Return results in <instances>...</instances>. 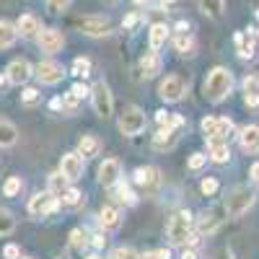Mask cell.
Returning a JSON list of instances; mask_svg holds the SVG:
<instances>
[{
  "label": "cell",
  "instance_id": "d590c367",
  "mask_svg": "<svg viewBox=\"0 0 259 259\" xmlns=\"http://www.w3.org/2000/svg\"><path fill=\"white\" fill-rule=\"evenodd\" d=\"M89 233H85L83 228H73L70 231V246L73 249H83V246H89Z\"/></svg>",
  "mask_w": 259,
  "mask_h": 259
},
{
  "label": "cell",
  "instance_id": "30bf717a",
  "mask_svg": "<svg viewBox=\"0 0 259 259\" xmlns=\"http://www.w3.org/2000/svg\"><path fill=\"white\" fill-rule=\"evenodd\" d=\"M184 94H187V83H184L182 75H166V78L161 80V85H158V96H161L166 104L182 101Z\"/></svg>",
  "mask_w": 259,
  "mask_h": 259
},
{
  "label": "cell",
  "instance_id": "94428289",
  "mask_svg": "<svg viewBox=\"0 0 259 259\" xmlns=\"http://www.w3.org/2000/svg\"><path fill=\"white\" fill-rule=\"evenodd\" d=\"M3 80H6V78H3V75H0V83H3Z\"/></svg>",
  "mask_w": 259,
  "mask_h": 259
},
{
  "label": "cell",
  "instance_id": "c3c4849f",
  "mask_svg": "<svg viewBox=\"0 0 259 259\" xmlns=\"http://www.w3.org/2000/svg\"><path fill=\"white\" fill-rule=\"evenodd\" d=\"M187 124V119L182 117V114H171V119H168V127H174V130H182Z\"/></svg>",
  "mask_w": 259,
  "mask_h": 259
},
{
  "label": "cell",
  "instance_id": "e7e4bbea",
  "mask_svg": "<svg viewBox=\"0 0 259 259\" xmlns=\"http://www.w3.org/2000/svg\"><path fill=\"white\" fill-rule=\"evenodd\" d=\"M57 259H65V256H57Z\"/></svg>",
  "mask_w": 259,
  "mask_h": 259
},
{
  "label": "cell",
  "instance_id": "ab89813d",
  "mask_svg": "<svg viewBox=\"0 0 259 259\" xmlns=\"http://www.w3.org/2000/svg\"><path fill=\"white\" fill-rule=\"evenodd\" d=\"M70 3H73V0H45V6H47V11L50 13H62V11H68L70 8Z\"/></svg>",
  "mask_w": 259,
  "mask_h": 259
},
{
  "label": "cell",
  "instance_id": "7402d4cb",
  "mask_svg": "<svg viewBox=\"0 0 259 259\" xmlns=\"http://www.w3.org/2000/svg\"><path fill=\"white\" fill-rule=\"evenodd\" d=\"M174 50L182 55V57H192L194 50H197V41H194L192 31H177L174 34Z\"/></svg>",
  "mask_w": 259,
  "mask_h": 259
},
{
  "label": "cell",
  "instance_id": "4fadbf2b",
  "mask_svg": "<svg viewBox=\"0 0 259 259\" xmlns=\"http://www.w3.org/2000/svg\"><path fill=\"white\" fill-rule=\"evenodd\" d=\"M83 171H85V158L78 153H65L62 161H60V174L68 179V182H78L83 177Z\"/></svg>",
  "mask_w": 259,
  "mask_h": 259
},
{
  "label": "cell",
  "instance_id": "d4e9b609",
  "mask_svg": "<svg viewBox=\"0 0 259 259\" xmlns=\"http://www.w3.org/2000/svg\"><path fill=\"white\" fill-rule=\"evenodd\" d=\"M78 153L83 158H96L101 153V140L96 135H83L80 143H78Z\"/></svg>",
  "mask_w": 259,
  "mask_h": 259
},
{
  "label": "cell",
  "instance_id": "ba28073f",
  "mask_svg": "<svg viewBox=\"0 0 259 259\" xmlns=\"http://www.w3.org/2000/svg\"><path fill=\"white\" fill-rule=\"evenodd\" d=\"M254 192H249V189H233L228 197H226V210H228V215L231 218H241L244 212H249L251 207H254Z\"/></svg>",
  "mask_w": 259,
  "mask_h": 259
},
{
  "label": "cell",
  "instance_id": "9f6ffc18",
  "mask_svg": "<svg viewBox=\"0 0 259 259\" xmlns=\"http://www.w3.org/2000/svg\"><path fill=\"white\" fill-rule=\"evenodd\" d=\"M174 31H189V24H187V21H179V24L174 26Z\"/></svg>",
  "mask_w": 259,
  "mask_h": 259
},
{
  "label": "cell",
  "instance_id": "11a10c76",
  "mask_svg": "<svg viewBox=\"0 0 259 259\" xmlns=\"http://www.w3.org/2000/svg\"><path fill=\"white\" fill-rule=\"evenodd\" d=\"M174 3H177V0H158V6L163 11H171V8H174Z\"/></svg>",
  "mask_w": 259,
  "mask_h": 259
},
{
  "label": "cell",
  "instance_id": "f6af8a7d",
  "mask_svg": "<svg viewBox=\"0 0 259 259\" xmlns=\"http://www.w3.org/2000/svg\"><path fill=\"white\" fill-rule=\"evenodd\" d=\"M138 259H171V251L168 249H158V251H145L143 256Z\"/></svg>",
  "mask_w": 259,
  "mask_h": 259
},
{
  "label": "cell",
  "instance_id": "277c9868",
  "mask_svg": "<svg viewBox=\"0 0 259 259\" xmlns=\"http://www.w3.org/2000/svg\"><path fill=\"white\" fill-rule=\"evenodd\" d=\"M148 119H145V112L138 109V106H124V109L119 112V133L127 135V138H133V135H140L143 130H145Z\"/></svg>",
  "mask_w": 259,
  "mask_h": 259
},
{
  "label": "cell",
  "instance_id": "b9f144b4",
  "mask_svg": "<svg viewBox=\"0 0 259 259\" xmlns=\"http://www.w3.org/2000/svg\"><path fill=\"white\" fill-rule=\"evenodd\" d=\"M39 99H41L39 89H24V94H21V104H26V106H34Z\"/></svg>",
  "mask_w": 259,
  "mask_h": 259
},
{
  "label": "cell",
  "instance_id": "7c38bea8",
  "mask_svg": "<svg viewBox=\"0 0 259 259\" xmlns=\"http://www.w3.org/2000/svg\"><path fill=\"white\" fill-rule=\"evenodd\" d=\"M34 75L39 78L41 85H57L68 73H65V68H62L60 62H55V60H45V62H39V65H36V73H34Z\"/></svg>",
  "mask_w": 259,
  "mask_h": 259
},
{
  "label": "cell",
  "instance_id": "3957f363",
  "mask_svg": "<svg viewBox=\"0 0 259 259\" xmlns=\"http://www.w3.org/2000/svg\"><path fill=\"white\" fill-rule=\"evenodd\" d=\"M233 45H236V55L246 62H254L259 57V29H249V31H236L233 34Z\"/></svg>",
  "mask_w": 259,
  "mask_h": 259
},
{
  "label": "cell",
  "instance_id": "db71d44e",
  "mask_svg": "<svg viewBox=\"0 0 259 259\" xmlns=\"http://www.w3.org/2000/svg\"><path fill=\"white\" fill-rule=\"evenodd\" d=\"M251 182L259 187V163H254V166H251Z\"/></svg>",
  "mask_w": 259,
  "mask_h": 259
},
{
  "label": "cell",
  "instance_id": "5b68a950",
  "mask_svg": "<svg viewBox=\"0 0 259 259\" xmlns=\"http://www.w3.org/2000/svg\"><path fill=\"white\" fill-rule=\"evenodd\" d=\"M91 104H94V112L101 117V119H109L114 114V99H112V91H109V85H106L104 80L94 83V89H91Z\"/></svg>",
  "mask_w": 259,
  "mask_h": 259
},
{
  "label": "cell",
  "instance_id": "8fae6325",
  "mask_svg": "<svg viewBox=\"0 0 259 259\" xmlns=\"http://www.w3.org/2000/svg\"><path fill=\"white\" fill-rule=\"evenodd\" d=\"M133 184L140 187L145 194H156V189L161 187V171L153 166H140L133 174Z\"/></svg>",
  "mask_w": 259,
  "mask_h": 259
},
{
  "label": "cell",
  "instance_id": "6f0895ef",
  "mask_svg": "<svg viewBox=\"0 0 259 259\" xmlns=\"http://www.w3.org/2000/svg\"><path fill=\"white\" fill-rule=\"evenodd\" d=\"M218 259H231V251H221V254H218Z\"/></svg>",
  "mask_w": 259,
  "mask_h": 259
},
{
  "label": "cell",
  "instance_id": "be15d7a7",
  "mask_svg": "<svg viewBox=\"0 0 259 259\" xmlns=\"http://www.w3.org/2000/svg\"><path fill=\"white\" fill-rule=\"evenodd\" d=\"M0 171H3V163H0Z\"/></svg>",
  "mask_w": 259,
  "mask_h": 259
},
{
  "label": "cell",
  "instance_id": "f1b7e54d",
  "mask_svg": "<svg viewBox=\"0 0 259 259\" xmlns=\"http://www.w3.org/2000/svg\"><path fill=\"white\" fill-rule=\"evenodd\" d=\"M18 140V130L13 122L8 119H0V148H11Z\"/></svg>",
  "mask_w": 259,
  "mask_h": 259
},
{
  "label": "cell",
  "instance_id": "680465c9",
  "mask_svg": "<svg viewBox=\"0 0 259 259\" xmlns=\"http://www.w3.org/2000/svg\"><path fill=\"white\" fill-rule=\"evenodd\" d=\"M85 259H101V256L99 254H91V256H85Z\"/></svg>",
  "mask_w": 259,
  "mask_h": 259
},
{
  "label": "cell",
  "instance_id": "603a6c76",
  "mask_svg": "<svg viewBox=\"0 0 259 259\" xmlns=\"http://www.w3.org/2000/svg\"><path fill=\"white\" fill-rule=\"evenodd\" d=\"M177 140H179V135H177L174 127H161L158 133L153 135V148L156 150H171L177 145Z\"/></svg>",
  "mask_w": 259,
  "mask_h": 259
},
{
  "label": "cell",
  "instance_id": "83f0119b",
  "mask_svg": "<svg viewBox=\"0 0 259 259\" xmlns=\"http://www.w3.org/2000/svg\"><path fill=\"white\" fill-rule=\"evenodd\" d=\"M60 202H62L65 207H70V210H78V207H83V202H85V194H83L80 189H75V187H68V189L62 192Z\"/></svg>",
  "mask_w": 259,
  "mask_h": 259
},
{
  "label": "cell",
  "instance_id": "4dcf8cb0",
  "mask_svg": "<svg viewBox=\"0 0 259 259\" xmlns=\"http://www.w3.org/2000/svg\"><path fill=\"white\" fill-rule=\"evenodd\" d=\"M114 189V197H117V202H124V205H135L138 202V197H135V192L130 189L127 184H122V179L112 187Z\"/></svg>",
  "mask_w": 259,
  "mask_h": 259
},
{
  "label": "cell",
  "instance_id": "2e32d148",
  "mask_svg": "<svg viewBox=\"0 0 259 259\" xmlns=\"http://www.w3.org/2000/svg\"><path fill=\"white\" fill-rule=\"evenodd\" d=\"M207 158L212 163H228L231 158V148H228V140L218 138V135H210L207 138Z\"/></svg>",
  "mask_w": 259,
  "mask_h": 259
},
{
  "label": "cell",
  "instance_id": "7a4b0ae2",
  "mask_svg": "<svg viewBox=\"0 0 259 259\" xmlns=\"http://www.w3.org/2000/svg\"><path fill=\"white\" fill-rule=\"evenodd\" d=\"M192 233H194V218L189 210H179L166 226V236L174 246H187Z\"/></svg>",
  "mask_w": 259,
  "mask_h": 259
},
{
  "label": "cell",
  "instance_id": "6125c7cd",
  "mask_svg": "<svg viewBox=\"0 0 259 259\" xmlns=\"http://www.w3.org/2000/svg\"><path fill=\"white\" fill-rule=\"evenodd\" d=\"M24 259H34V256H24Z\"/></svg>",
  "mask_w": 259,
  "mask_h": 259
},
{
  "label": "cell",
  "instance_id": "6da1fadb",
  "mask_svg": "<svg viewBox=\"0 0 259 259\" xmlns=\"http://www.w3.org/2000/svg\"><path fill=\"white\" fill-rule=\"evenodd\" d=\"M233 89V75L226 68H212L205 80V99L212 104H221Z\"/></svg>",
  "mask_w": 259,
  "mask_h": 259
},
{
  "label": "cell",
  "instance_id": "ffe728a7",
  "mask_svg": "<svg viewBox=\"0 0 259 259\" xmlns=\"http://www.w3.org/2000/svg\"><path fill=\"white\" fill-rule=\"evenodd\" d=\"M16 29H18V36L34 39V36H39V31H41V21H39L34 13H24V16L16 21Z\"/></svg>",
  "mask_w": 259,
  "mask_h": 259
},
{
  "label": "cell",
  "instance_id": "836d02e7",
  "mask_svg": "<svg viewBox=\"0 0 259 259\" xmlns=\"http://www.w3.org/2000/svg\"><path fill=\"white\" fill-rule=\"evenodd\" d=\"M13 228H16V218H13V212L0 210V236L13 233Z\"/></svg>",
  "mask_w": 259,
  "mask_h": 259
},
{
  "label": "cell",
  "instance_id": "d6a6232c",
  "mask_svg": "<svg viewBox=\"0 0 259 259\" xmlns=\"http://www.w3.org/2000/svg\"><path fill=\"white\" fill-rule=\"evenodd\" d=\"M21 189H24V182H21V177H8L6 184H3V197H18Z\"/></svg>",
  "mask_w": 259,
  "mask_h": 259
},
{
  "label": "cell",
  "instance_id": "f5cc1de1",
  "mask_svg": "<svg viewBox=\"0 0 259 259\" xmlns=\"http://www.w3.org/2000/svg\"><path fill=\"white\" fill-rule=\"evenodd\" d=\"M179 259H197V251H194V249H184Z\"/></svg>",
  "mask_w": 259,
  "mask_h": 259
},
{
  "label": "cell",
  "instance_id": "7bdbcfd3",
  "mask_svg": "<svg viewBox=\"0 0 259 259\" xmlns=\"http://www.w3.org/2000/svg\"><path fill=\"white\" fill-rule=\"evenodd\" d=\"M205 163H207V156H205V153H192V156H189V161H187V166H189L192 171L205 168Z\"/></svg>",
  "mask_w": 259,
  "mask_h": 259
},
{
  "label": "cell",
  "instance_id": "8d00e7d4",
  "mask_svg": "<svg viewBox=\"0 0 259 259\" xmlns=\"http://www.w3.org/2000/svg\"><path fill=\"white\" fill-rule=\"evenodd\" d=\"M215 135L223 138V140H228V138L233 135V119H231V117H218V130H215Z\"/></svg>",
  "mask_w": 259,
  "mask_h": 259
},
{
  "label": "cell",
  "instance_id": "bcb514c9",
  "mask_svg": "<svg viewBox=\"0 0 259 259\" xmlns=\"http://www.w3.org/2000/svg\"><path fill=\"white\" fill-rule=\"evenodd\" d=\"M3 259H21V249L16 244H6L3 246Z\"/></svg>",
  "mask_w": 259,
  "mask_h": 259
},
{
  "label": "cell",
  "instance_id": "484cf974",
  "mask_svg": "<svg viewBox=\"0 0 259 259\" xmlns=\"http://www.w3.org/2000/svg\"><path fill=\"white\" fill-rule=\"evenodd\" d=\"M18 39V29L16 24H11V21H0V50H8L16 45Z\"/></svg>",
  "mask_w": 259,
  "mask_h": 259
},
{
  "label": "cell",
  "instance_id": "f35d334b",
  "mask_svg": "<svg viewBox=\"0 0 259 259\" xmlns=\"http://www.w3.org/2000/svg\"><path fill=\"white\" fill-rule=\"evenodd\" d=\"M80 101H83V99L78 96V91H73V89H70L68 94L62 96V109H68V112H75Z\"/></svg>",
  "mask_w": 259,
  "mask_h": 259
},
{
  "label": "cell",
  "instance_id": "60d3db41",
  "mask_svg": "<svg viewBox=\"0 0 259 259\" xmlns=\"http://www.w3.org/2000/svg\"><path fill=\"white\" fill-rule=\"evenodd\" d=\"M109 259H138V251H135L133 246H117V249L109 254Z\"/></svg>",
  "mask_w": 259,
  "mask_h": 259
},
{
  "label": "cell",
  "instance_id": "5bb4252c",
  "mask_svg": "<svg viewBox=\"0 0 259 259\" xmlns=\"http://www.w3.org/2000/svg\"><path fill=\"white\" fill-rule=\"evenodd\" d=\"M36 41H39V50L47 52V55H57L65 47V36H62L60 29H41Z\"/></svg>",
  "mask_w": 259,
  "mask_h": 259
},
{
  "label": "cell",
  "instance_id": "9c48e42d",
  "mask_svg": "<svg viewBox=\"0 0 259 259\" xmlns=\"http://www.w3.org/2000/svg\"><path fill=\"white\" fill-rule=\"evenodd\" d=\"M226 218H228V210H226L223 202H221V205H210L207 210L200 212V218H197V233H200V236L212 233V231L218 228Z\"/></svg>",
  "mask_w": 259,
  "mask_h": 259
},
{
  "label": "cell",
  "instance_id": "74e56055",
  "mask_svg": "<svg viewBox=\"0 0 259 259\" xmlns=\"http://www.w3.org/2000/svg\"><path fill=\"white\" fill-rule=\"evenodd\" d=\"M218 189H221V182L215 179V177H205V179L200 182V192H202V194H207V197L218 194Z\"/></svg>",
  "mask_w": 259,
  "mask_h": 259
},
{
  "label": "cell",
  "instance_id": "ee69618b",
  "mask_svg": "<svg viewBox=\"0 0 259 259\" xmlns=\"http://www.w3.org/2000/svg\"><path fill=\"white\" fill-rule=\"evenodd\" d=\"M200 127H202V133H205V138L215 135V130H218V117H205V119L200 122Z\"/></svg>",
  "mask_w": 259,
  "mask_h": 259
},
{
  "label": "cell",
  "instance_id": "816d5d0a",
  "mask_svg": "<svg viewBox=\"0 0 259 259\" xmlns=\"http://www.w3.org/2000/svg\"><path fill=\"white\" fill-rule=\"evenodd\" d=\"M96 249H104L106 246V239H104V236H94V241H91Z\"/></svg>",
  "mask_w": 259,
  "mask_h": 259
},
{
  "label": "cell",
  "instance_id": "d6986e66",
  "mask_svg": "<svg viewBox=\"0 0 259 259\" xmlns=\"http://www.w3.org/2000/svg\"><path fill=\"white\" fill-rule=\"evenodd\" d=\"M161 68H163V60H161L158 50H150L140 57V75L143 78H156L161 73Z\"/></svg>",
  "mask_w": 259,
  "mask_h": 259
},
{
  "label": "cell",
  "instance_id": "f907efd6",
  "mask_svg": "<svg viewBox=\"0 0 259 259\" xmlns=\"http://www.w3.org/2000/svg\"><path fill=\"white\" fill-rule=\"evenodd\" d=\"M50 109H52V112H60V109H62V99H60V96H55V99L50 101Z\"/></svg>",
  "mask_w": 259,
  "mask_h": 259
},
{
  "label": "cell",
  "instance_id": "f546056e",
  "mask_svg": "<svg viewBox=\"0 0 259 259\" xmlns=\"http://www.w3.org/2000/svg\"><path fill=\"white\" fill-rule=\"evenodd\" d=\"M197 8H200L207 18L218 21V18L223 16V0H197Z\"/></svg>",
  "mask_w": 259,
  "mask_h": 259
},
{
  "label": "cell",
  "instance_id": "cb8c5ba5",
  "mask_svg": "<svg viewBox=\"0 0 259 259\" xmlns=\"http://www.w3.org/2000/svg\"><path fill=\"white\" fill-rule=\"evenodd\" d=\"M244 101L249 109H259V75L244 78Z\"/></svg>",
  "mask_w": 259,
  "mask_h": 259
},
{
  "label": "cell",
  "instance_id": "8992f818",
  "mask_svg": "<svg viewBox=\"0 0 259 259\" xmlns=\"http://www.w3.org/2000/svg\"><path fill=\"white\" fill-rule=\"evenodd\" d=\"M62 207L60 197H55V194L47 189V192H36L31 194V200H29V212L34 215V218H47V215L57 212Z\"/></svg>",
  "mask_w": 259,
  "mask_h": 259
},
{
  "label": "cell",
  "instance_id": "e575fe53",
  "mask_svg": "<svg viewBox=\"0 0 259 259\" xmlns=\"http://www.w3.org/2000/svg\"><path fill=\"white\" fill-rule=\"evenodd\" d=\"M73 75H78V78L91 75V60L89 57H75L73 60Z\"/></svg>",
  "mask_w": 259,
  "mask_h": 259
},
{
  "label": "cell",
  "instance_id": "44dd1931",
  "mask_svg": "<svg viewBox=\"0 0 259 259\" xmlns=\"http://www.w3.org/2000/svg\"><path fill=\"white\" fill-rule=\"evenodd\" d=\"M99 223H101L104 231H117V228L122 226V212H119L114 205H106V207H101V212H99Z\"/></svg>",
  "mask_w": 259,
  "mask_h": 259
},
{
  "label": "cell",
  "instance_id": "ac0fdd59",
  "mask_svg": "<svg viewBox=\"0 0 259 259\" xmlns=\"http://www.w3.org/2000/svg\"><path fill=\"white\" fill-rule=\"evenodd\" d=\"M239 143H241L244 153L256 156V153H259V124H246V127H241Z\"/></svg>",
  "mask_w": 259,
  "mask_h": 259
},
{
  "label": "cell",
  "instance_id": "681fc988",
  "mask_svg": "<svg viewBox=\"0 0 259 259\" xmlns=\"http://www.w3.org/2000/svg\"><path fill=\"white\" fill-rule=\"evenodd\" d=\"M168 119H171V112H166V109L156 112V122H158V127H168Z\"/></svg>",
  "mask_w": 259,
  "mask_h": 259
},
{
  "label": "cell",
  "instance_id": "91938a15",
  "mask_svg": "<svg viewBox=\"0 0 259 259\" xmlns=\"http://www.w3.org/2000/svg\"><path fill=\"white\" fill-rule=\"evenodd\" d=\"M138 3H148V0H138Z\"/></svg>",
  "mask_w": 259,
  "mask_h": 259
},
{
  "label": "cell",
  "instance_id": "7dc6e473",
  "mask_svg": "<svg viewBox=\"0 0 259 259\" xmlns=\"http://www.w3.org/2000/svg\"><path fill=\"white\" fill-rule=\"evenodd\" d=\"M140 24V13H130V16H124V21H122V29H135Z\"/></svg>",
  "mask_w": 259,
  "mask_h": 259
},
{
  "label": "cell",
  "instance_id": "52a82bcc",
  "mask_svg": "<svg viewBox=\"0 0 259 259\" xmlns=\"http://www.w3.org/2000/svg\"><path fill=\"white\" fill-rule=\"evenodd\" d=\"M75 24L85 36H91V39H104V36L112 34V21L106 16H80Z\"/></svg>",
  "mask_w": 259,
  "mask_h": 259
},
{
  "label": "cell",
  "instance_id": "e0dca14e",
  "mask_svg": "<svg viewBox=\"0 0 259 259\" xmlns=\"http://www.w3.org/2000/svg\"><path fill=\"white\" fill-rule=\"evenodd\" d=\"M122 179V163L117 158H106L101 166H99V182L104 187H114L117 182Z\"/></svg>",
  "mask_w": 259,
  "mask_h": 259
},
{
  "label": "cell",
  "instance_id": "1f68e13d",
  "mask_svg": "<svg viewBox=\"0 0 259 259\" xmlns=\"http://www.w3.org/2000/svg\"><path fill=\"white\" fill-rule=\"evenodd\" d=\"M68 184H70V182L65 179L60 171H57V174H50V179H47V189L55 194V197H62V192L68 189Z\"/></svg>",
  "mask_w": 259,
  "mask_h": 259
},
{
  "label": "cell",
  "instance_id": "4316f807",
  "mask_svg": "<svg viewBox=\"0 0 259 259\" xmlns=\"http://www.w3.org/2000/svg\"><path fill=\"white\" fill-rule=\"evenodd\" d=\"M168 39V26L166 24H153L148 31V41H150V50H161Z\"/></svg>",
  "mask_w": 259,
  "mask_h": 259
},
{
  "label": "cell",
  "instance_id": "9a60e30c",
  "mask_svg": "<svg viewBox=\"0 0 259 259\" xmlns=\"http://www.w3.org/2000/svg\"><path fill=\"white\" fill-rule=\"evenodd\" d=\"M34 75V70H31V65H29V60H13L11 65H8V70H6V80L8 83H13V85H21V83H26L29 78Z\"/></svg>",
  "mask_w": 259,
  "mask_h": 259
}]
</instances>
